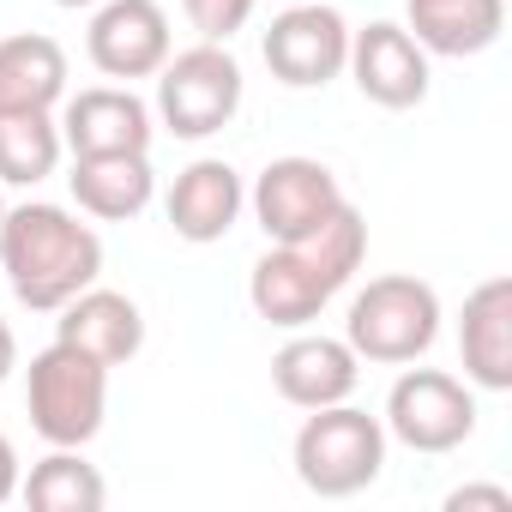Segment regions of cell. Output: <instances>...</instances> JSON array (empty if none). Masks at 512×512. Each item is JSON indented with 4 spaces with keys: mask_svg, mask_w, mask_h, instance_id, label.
<instances>
[{
    "mask_svg": "<svg viewBox=\"0 0 512 512\" xmlns=\"http://www.w3.org/2000/svg\"><path fill=\"white\" fill-rule=\"evenodd\" d=\"M85 55L115 85L157 79V67L175 55L169 13L157 7V0H103V7L91 13V31H85Z\"/></svg>",
    "mask_w": 512,
    "mask_h": 512,
    "instance_id": "obj_10",
    "label": "cell"
},
{
    "mask_svg": "<svg viewBox=\"0 0 512 512\" xmlns=\"http://www.w3.org/2000/svg\"><path fill=\"white\" fill-rule=\"evenodd\" d=\"M464 506H488V512H512V494L494 488V482H464L446 494V512H464Z\"/></svg>",
    "mask_w": 512,
    "mask_h": 512,
    "instance_id": "obj_23",
    "label": "cell"
},
{
    "mask_svg": "<svg viewBox=\"0 0 512 512\" xmlns=\"http://www.w3.org/2000/svg\"><path fill=\"white\" fill-rule=\"evenodd\" d=\"M362 380V356L344 344V338H326V332H296L278 356H272V386L284 404L296 410H326V404H344Z\"/></svg>",
    "mask_w": 512,
    "mask_h": 512,
    "instance_id": "obj_13",
    "label": "cell"
},
{
    "mask_svg": "<svg viewBox=\"0 0 512 512\" xmlns=\"http://www.w3.org/2000/svg\"><path fill=\"white\" fill-rule=\"evenodd\" d=\"M61 121L55 115H0V181L7 187H37L61 169Z\"/></svg>",
    "mask_w": 512,
    "mask_h": 512,
    "instance_id": "obj_21",
    "label": "cell"
},
{
    "mask_svg": "<svg viewBox=\"0 0 512 512\" xmlns=\"http://www.w3.org/2000/svg\"><path fill=\"white\" fill-rule=\"evenodd\" d=\"M13 368H19V338H13V326L0 320V386L13 380Z\"/></svg>",
    "mask_w": 512,
    "mask_h": 512,
    "instance_id": "obj_25",
    "label": "cell"
},
{
    "mask_svg": "<svg viewBox=\"0 0 512 512\" xmlns=\"http://www.w3.org/2000/svg\"><path fill=\"white\" fill-rule=\"evenodd\" d=\"M163 211H169V229H175L181 241H193V247L223 241V235L235 229V217L247 211L241 169H235V163H223V157H193V163L175 175V187H169Z\"/></svg>",
    "mask_w": 512,
    "mask_h": 512,
    "instance_id": "obj_14",
    "label": "cell"
},
{
    "mask_svg": "<svg viewBox=\"0 0 512 512\" xmlns=\"http://www.w3.org/2000/svg\"><path fill=\"white\" fill-rule=\"evenodd\" d=\"M55 7H67V13H79V7H103V0H55Z\"/></svg>",
    "mask_w": 512,
    "mask_h": 512,
    "instance_id": "obj_26",
    "label": "cell"
},
{
    "mask_svg": "<svg viewBox=\"0 0 512 512\" xmlns=\"http://www.w3.org/2000/svg\"><path fill=\"white\" fill-rule=\"evenodd\" d=\"M241 97H247V79H241V61L229 55V43H193L157 67V109L151 115L163 121V133L199 145L235 121Z\"/></svg>",
    "mask_w": 512,
    "mask_h": 512,
    "instance_id": "obj_6",
    "label": "cell"
},
{
    "mask_svg": "<svg viewBox=\"0 0 512 512\" xmlns=\"http://www.w3.org/2000/svg\"><path fill=\"white\" fill-rule=\"evenodd\" d=\"M344 73L356 79V91H362L374 109L404 115V109L428 103V49H422L404 25H392V19H374L368 31H350V61H344Z\"/></svg>",
    "mask_w": 512,
    "mask_h": 512,
    "instance_id": "obj_11",
    "label": "cell"
},
{
    "mask_svg": "<svg viewBox=\"0 0 512 512\" xmlns=\"http://www.w3.org/2000/svg\"><path fill=\"white\" fill-rule=\"evenodd\" d=\"M458 362L476 392H512V278H488L464 296Z\"/></svg>",
    "mask_w": 512,
    "mask_h": 512,
    "instance_id": "obj_15",
    "label": "cell"
},
{
    "mask_svg": "<svg viewBox=\"0 0 512 512\" xmlns=\"http://www.w3.org/2000/svg\"><path fill=\"white\" fill-rule=\"evenodd\" d=\"M290 464H296V482L308 494L350 500V494L374 488L380 470H386V422L356 410L350 398L326 404V410H308V422L296 428Z\"/></svg>",
    "mask_w": 512,
    "mask_h": 512,
    "instance_id": "obj_3",
    "label": "cell"
},
{
    "mask_svg": "<svg viewBox=\"0 0 512 512\" xmlns=\"http://www.w3.org/2000/svg\"><path fill=\"white\" fill-rule=\"evenodd\" d=\"M247 205H253V223L266 229V241H302L326 217H338L350 199L320 157H272L253 175Z\"/></svg>",
    "mask_w": 512,
    "mask_h": 512,
    "instance_id": "obj_9",
    "label": "cell"
},
{
    "mask_svg": "<svg viewBox=\"0 0 512 512\" xmlns=\"http://www.w3.org/2000/svg\"><path fill=\"white\" fill-rule=\"evenodd\" d=\"M260 55H266L278 85L326 91L344 73V61H350V25H344L338 7H326V0H290V7L272 19Z\"/></svg>",
    "mask_w": 512,
    "mask_h": 512,
    "instance_id": "obj_8",
    "label": "cell"
},
{
    "mask_svg": "<svg viewBox=\"0 0 512 512\" xmlns=\"http://www.w3.org/2000/svg\"><path fill=\"white\" fill-rule=\"evenodd\" d=\"M404 13H410L404 31L446 61H470L494 49L506 31V0H404Z\"/></svg>",
    "mask_w": 512,
    "mask_h": 512,
    "instance_id": "obj_18",
    "label": "cell"
},
{
    "mask_svg": "<svg viewBox=\"0 0 512 512\" xmlns=\"http://www.w3.org/2000/svg\"><path fill=\"white\" fill-rule=\"evenodd\" d=\"M73 205L85 217H103V223H127L151 205L157 193V175H151V151H115V157H73Z\"/></svg>",
    "mask_w": 512,
    "mask_h": 512,
    "instance_id": "obj_19",
    "label": "cell"
},
{
    "mask_svg": "<svg viewBox=\"0 0 512 512\" xmlns=\"http://www.w3.org/2000/svg\"><path fill=\"white\" fill-rule=\"evenodd\" d=\"M434 338H440V296H434V284H422L410 272H392V278H368L350 296L344 344L362 362L404 368V362H422L434 350Z\"/></svg>",
    "mask_w": 512,
    "mask_h": 512,
    "instance_id": "obj_4",
    "label": "cell"
},
{
    "mask_svg": "<svg viewBox=\"0 0 512 512\" xmlns=\"http://www.w3.org/2000/svg\"><path fill=\"white\" fill-rule=\"evenodd\" d=\"M157 115L133 85H91L67 97L61 109V145L73 157H115V151H151Z\"/></svg>",
    "mask_w": 512,
    "mask_h": 512,
    "instance_id": "obj_12",
    "label": "cell"
},
{
    "mask_svg": "<svg viewBox=\"0 0 512 512\" xmlns=\"http://www.w3.org/2000/svg\"><path fill=\"white\" fill-rule=\"evenodd\" d=\"M19 500L31 512H103L109 482L97 464H85V446H55L31 464V476H19Z\"/></svg>",
    "mask_w": 512,
    "mask_h": 512,
    "instance_id": "obj_20",
    "label": "cell"
},
{
    "mask_svg": "<svg viewBox=\"0 0 512 512\" xmlns=\"http://www.w3.org/2000/svg\"><path fill=\"white\" fill-rule=\"evenodd\" d=\"M55 338L73 344V350H85V356H97L103 368H121V362H133V356L145 350V314H139L133 296L91 284V290H79V296L61 308Z\"/></svg>",
    "mask_w": 512,
    "mask_h": 512,
    "instance_id": "obj_16",
    "label": "cell"
},
{
    "mask_svg": "<svg viewBox=\"0 0 512 512\" xmlns=\"http://www.w3.org/2000/svg\"><path fill=\"white\" fill-rule=\"evenodd\" d=\"M25 410L49 446H91L109 416V368L55 338L25 368Z\"/></svg>",
    "mask_w": 512,
    "mask_h": 512,
    "instance_id": "obj_5",
    "label": "cell"
},
{
    "mask_svg": "<svg viewBox=\"0 0 512 512\" xmlns=\"http://www.w3.org/2000/svg\"><path fill=\"white\" fill-rule=\"evenodd\" d=\"M368 260V223L356 205H344L338 217H326L314 235L302 241H272L247 272V302L266 326L302 332L326 314V302L362 272Z\"/></svg>",
    "mask_w": 512,
    "mask_h": 512,
    "instance_id": "obj_1",
    "label": "cell"
},
{
    "mask_svg": "<svg viewBox=\"0 0 512 512\" xmlns=\"http://www.w3.org/2000/svg\"><path fill=\"white\" fill-rule=\"evenodd\" d=\"M0 223H7V199H0Z\"/></svg>",
    "mask_w": 512,
    "mask_h": 512,
    "instance_id": "obj_27",
    "label": "cell"
},
{
    "mask_svg": "<svg viewBox=\"0 0 512 512\" xmlns=\"http://www.w3.org/2000/svg\"><path fill=\"white\" fill-rule=\"evenodd\" d=\"M253 7H260V0H181V13L199 31V43H229L235 31H247Z\"/></svg>",
    "mask_w": 512,
    "mask_h": 512,
    "instance_id": "obj_22",
    "label": "cell"
},
{
    "mask_svg": "<svg viewBox=\"0 0 512 512\" xmlns=\"http://www.w3.org/2000/svg\"><path fill=\"white\" fill-rule=\"evenodd\" d=\"M67 103V49L43 31L0 37V115H49Z\"/></svg>",
    "mask_w": 512,
    "mask_h": 512,
    "instance_id": "obj_17",
    "label": "cell"
},
{
    "mask_svg": "<svg viewBox=\"0 0 512 512\" xmlns=\"http://www.w3.org/2000/svg\"><path fill=\"white\" fill-rule=\"evenodd\" d=\"M386 440L410 446V452H458L470 434H476V392L470 380L458 374H440V368H404L386 392Z\"/></svg>",
    "mask_w": 512,
    "mask_h": 512,
    "instance_id": "obj_7",
    "label": "cell"
},
{
    "mask_svg": "<svg viewBox=\"0 0 512 512\" xmlns=\"http://www.w3.org/2000/svg\"><path fill=\"white\" fill-rule=\"evenodd\" d=\"M0 272H7L19 308L61 314L79 290H91L103 278V235L49 199L7 205V223H0Z\"/></svg>",
    "mask_w": 512,
    "mask_h": 512,
    "instance_id": "obj_2",
    "label": "cell"
},
{
    "mask_svg": "<svg viewBox=\"0 0 512 512\" xmlns=\"http://www.w3.org/2000/svg\"><path fill=\"white\" fill-rule=\"evenodd\" d=\"M19 494V452H13V440L0 434V506H7Z\"/></svg>",
    "mask_w": 512,
    "mask_h": 512,
    "instance_id": "obj_24",
    "label": "cell"
}]
</instances>
